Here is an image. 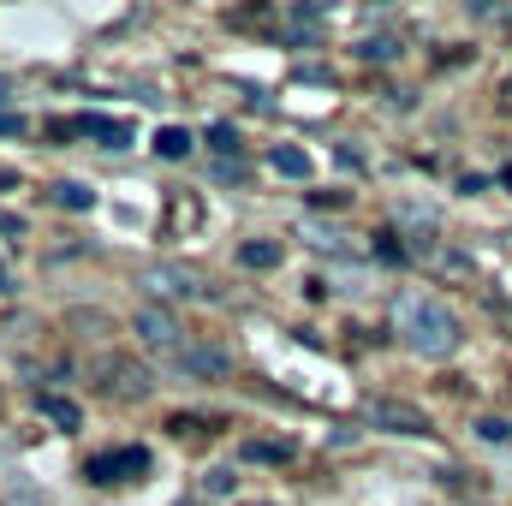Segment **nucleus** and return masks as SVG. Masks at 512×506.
<instances>
[{"label":"nucleus","mask_w":512,"mask_h":506,"mask_svg":"<svg viewBox=\"0 0 512 506\" xmlns=\"http://www.w3.org/2000/svg\"><path fill=\"white\" fill-rule=\"evenodd\" d=\"M143 471H149V453H143V447H126V453H108V459H90V477H96V483H114V477H143Z\"/></svg>","instance_id":"5"},{"label":"nucleus","mask_w":512,"mask_h":506,"mask_svg":"<svg viewBox=\"0 0 512 506\" xmlns=\"http://www.w3.org/2000/svg\"><path fill=\"white\" fill-rule=\"evenodd\" d=\"M370 417H376L382 429H399V435H429V417H423L417 405H405V399H376Z\"/></svg>","instance_id":"4"},{"label":"nucleus","mask_w":512,"mask_h":506,"mask_svg":"<svg viewBox=\"0 0 512 506\" xmlns=\"http://www.w3.org/2000/svg\"><path fill=\"white\" fill-rule=\"evenodd\" d=\"M179 506H203V501H179Z\"/></svg>","instance_id":"21"},{"label":"nucleus","mask_w":512,"mask_h":506,"mask_svg":"<svg viewBox=\"0 0 512 506\" xmlns=\"http://www.w3.org/2000/svg\"><path fill=\"white\" fill-rule=\"evenodd\" d=\"M54 203H60V209H90L96 197H90V185H78V179H60V185H54Z\"/></svg>","instance_id":"10"},{"label":"nucleus","mask_w":512,"mask_h":506,"mask_svg":"<svg viewBox=\"0 0 512 506\" xmlns=\"http://www.w3.org/2000/svg\"><path fill=\"white\" fill-rule=\"evenodd\" d=\"M245 459H262V465H280V459H292V447H286V441H245Z\"/></svg>","instance_id":"12"},{"label":"nucleus","mask_w":512,"mask_h":506,"mask_svg":"<svg viewBox=\"0 0 512 506\" xmlns=\"http://www.w3.org/2000/svg\"><path fill=\"white\" fill-rule=\"evenodd\" d=\"M42 411H48L60 429H78V423H84V411H78L72 399H54V393H42Z\"/></svg>","instance_id":"11"},{"label":"nucleus","mask_w":512,"mask_h":506,"mask_svg":"<svg viewBox=\"0 0 512 506\" xmlns=\"http://www.w3.org/2000/svg\"><path fill=\"white\" fill-rule=\"evenodd\" d=\"M233 489H239V477H233V471H209V477H203V495H215V501H221V495H233Z\"/></svg>","instance_id":"14"},{"label":"nucleus","mask_w":512,"mask_h":506,"mask_svg":"<svg viewBox=\"0 0 512 506\" xmlns=\"http://www.w3.org/2000/svg\"><path fill=\"white\" fill-rule=\"evenodd\" d=\"M0 131H24V120L18 114H0Z\"/></svg>","instance_id":"18"},{"label":"nucleus","mask_w":512,"mask_h":506,"mask_svg":"<svg viewBox=\"0 0 512 506\" xmlns=\"http://www.w3.org/2000/svg\"><path fill=\"white\" fill-rule=\"evenodd\" d=\"M131 328H137V340H143L149 352L185 358V328H179V316H173V310H155V304H149V310H137V322H131Z\"/></svg>","instance_id":"2"},{"label":"nucleus","mask_w":512,"mask_h":506,"mask_svg":"<svg viewBox=\"0 0 512 506\" xmlns=\"http://www.w3.org/2000/svg\"><path fill=\"white\" fill-rule=\"evenodd\" d=\"M0 292H6V274H0Z\"/></svg>","instance_id":"22"},{"label":"nucleus","mask_w":512,"mask_h":506,"mask_svg":"<svg viewBox=\"0 0 512 506\" xmlns=\"http://www.w3.org/2000/svg\"><path fill=\"white\" fill-rule=\"evenodd\" d=\"M477 435H483V441H507L512 429L501 423V417H483V423H477Z\"/></svg>","instance_id":"16"},{"label":"nucleus","mask_w":512,"mask_h":506,"mask_svg":"<svg viewBox=\"0 0 512 506\" xmlns=\"http://www.w3.org/2000/svg\"><path fill=\"white\" fill-rule=\"evenodd\" d=\"M239 262H245V268H274V262H280V245L256 239V245H245V251H239Z\"/></svg>","instance_id":"13"},{"label":"nucleus","mask_w":512,"mask_h":506,"mask_svg":"<svg viewBox=\"0 0 512 506\" xmlns=\"http://www.w3.org/2000/svg\"><path fill=\"white\" fill-rule=\"evenodd\" d=\"M393 328H399V340H405L417 358H453V352H459V316H453L441 298H429V292L393 298Z\"/></svg>","instance_id":"1"},{"label":"nucleus","mask_w":512,"mask_h":506,"mask_svg":"<svg viewBox=\"0 0 512 506\" xmlns=\"http://www.w3.org/2000/svg\"><path fill=\"white\" fill-rule=\"evenodd\" d=\"M0 233H12V239H18V233H24V221H18V215H0Z\"/></svg>","instance_id":"17"},{"label":"nucleus","mask_w":512,"mask_h":506,"mask_svg":"<svg viewBox=\"0 0 512 506\" xmlns=\"http://www.w3.org/2000/svg\"><path fill=\"white\" fill-rule=\"evenodd\" d=\"M12 185H18V173H12V167H0V191H12Z\"/></svg>","instance_id":"19"},{"label":"nucleus","mask_w":512,"mask_h":506,"mask_svg":"<svg viewBox=\"0 0 512 506\" xmlns=\"http://www.w3.org/2000/svg\"><path fill=\"white\" fill-rule=\"evenodd\" d=\"M209 149H215V155H233V149H239V131L233 126H209Z\"/></svg>","instance_id":"15"},{"label":"nucleus","mask_w":512,"mask_h":506,"mask_svg":"<svg viewBox=\"0 0 512 506\" xmlns=\"http://www.w3.org/2000/svg\"><path fill=\"white\" fill-rule=\"evenodd\" d=\"M501 179H507V185H512V167H507V173H501Z\"/></svg>","instance_id":"20"},{"label":"nucleus","mask_w":512,"mask_h":506,"mask_svg":"<svg viewBox=\"0 0 512 506\" xmlns=\"http://www.w3.org/2000/svg\"><path fill=\"white\" fill-rule=\"evenodd\" d=\"M155 149H161L167 161H185V155H191V131L185 126H161L155 131Z\"/></svg>","instance_id":"8"},{"label":"nucleus","mask_w":512,"mask_h":506,"mask_svg":"<svg viewBox=\"0 0 512 506\" xmlns=\"http://www.w3.org/2000/svg\"><path fill=\"white\" fill-rule=\"evenodd\" d=\"M60 131H90V137H102V149H126L131 143L126 120H102V114H78L72 126H60Z\"/></svg>","instance_id":"6"},{"label":"nucleus","mask_w":512,"mask_h":506,"mask_svg":"<svg viewBox=\"0 0 512 506\" xmlns=\"http://www.w3.org/2000/svg\"><path fill=\"white\" fill-rule=\"evenodd\" d=\"M143 286H149L155 298H203V292H209L191 268H173V262H167V268H149V274H143Z\"/></svg>","instance_id":"3"},{"label":"nucleus","mask_w":512,"mask_h":506,"mask_svg":"<svg viewBox=\"0 0 512 506\" xmlns=\"http://www.w3.org/2000/svg\"><path fill=\"white\" fill-rule=\"evenodd\" d=\"M179 364H185V370H197V376H227V364H233V358H227L221 346H185V358H179Z\"/></svg>","instance_id":"7"},{"label":"nucleus","mask_w":512,"mask_h":506,"mask_svg":"<svg viewBox=\"0 0 512 506\" xmlns=\"http://www.w3.org/2000/svg\"><path fill=\"white\" fill-rule=\"evenodd\" d=\"M268 167H274V173H286V179H310V155H304V149H274V155H268Z\"/></svg>","instance_id":"9"}]
</instances>
